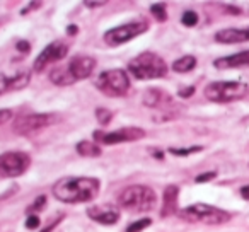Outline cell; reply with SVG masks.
I'll return each mask as SVG.
<instances>
[{"label": "cell", "instance_id": "6da1fadb", "mask_svg": "<svg viewBox=\"0 0 249 232\" xmlns=\"http://www.w3.org/2000/svg\"><path fill=\"white\" fill-rule=\"evenodd\" d=\"M101 181L90 176H67L52 188L53 196L62 203H90L99 196Z\"/></svg>", "mask_w": 249, "mask_h": 232}, {"label": "cell", "instance_id": "7a4b0ae2", "mask_svg": "<svg viewBox=\"0 0 249 232\" xmlns=\"http://www.w3.org/2000/svg\"><path fill=\"white\" fill-rule=\"evenodd\" d=\"M96 69V60L89 55H77L70 58V62L63 67H56L50 73V80L55 86L67 87L79 80H86L92 75Z\"/></svg>", "mask_w": 249, "mask_h": 232}, {"label": "cell", "instance_id": "3957f363", "mask_svg": "<svg viewBox=\"0 0 249 232\" xmlns=\"http://www.w3.org/2000/svg\"><path fill=\"white\" fill-rule=\"evenodd\" d=\"M118 207L132 214H147L154 210L157 203V195L150 186L132 184L118 193Z\"/></svg>", "mask_w": 249, "mask_h": 232}, {"label": "cell", "instance_id": "277c9868", "mask_svg": "<svg viewBox=\"0 0 249 232\" xmlns=\"http://www.w3.org/2000/svg\"><path fill=\"white\" fill-rule=\"evenodd\" d=\"M128 72L137 80L162 79L169 72V67L160 55L154 52H142L128 62Z\"/></svg>", "mask_w": 249, "mask_h": 232}, {"label": "cell", "instance_id": "5b68a950", "mask_svg": "<svg viewBox=\"0 0 249 232\" xmlns=\"http://www.w3.org/2000/svg\"><path fill=\"white\" fill-rule=\"evenodd\" d=\"M94 86L101 94L107 97H123L128 94L132 82H130L128 72L123 69L104 70L94 79Z\"/></svg>", "mask_w": 249, "mask_h": 232}, {"label": "cell", "instance_id": "8992f818", "mask_svg": "<svg viewBox=\"0 0 249 232\" xmlns=\"http://www.w3.org/2000/svg\"><path fill=\"white\" fill-rule=\"evenodd\" d=\"M179 217L191 224H205V225H222L231 220V214L213 205L195 203L190 207H184L178 212Z\"/></svg>", "mask_w": 249, "mask_h": 232}, {"label": "cell", "instance_id": "52a82bcc", "mask_svg": "<svg viewBox=\"0 0 249 232\" xmlns=\"http://www.w3.org/2000/svg\"><path fill=\"white\" fill-rule=\"evenodd\" d=\"M203 92L205 97L212 103L225 104L244 99L249 94V87L248 84L237 82V80H217L208 84Z\"/></svg>", "mask_w": 249, "mask_h": 232}, {"label": "cell", "instance_id": "ba28073f", "mask_svg": "<svg viewBox=\"0 0 249 232\" xmlns=\"http://www.w3.org/2000/svg\"><path fill=\"white\" fill-rule=\"evenodd\" d=\"M145 31H149V22L145 19H140V21H130L126 24L116 26L113 29H107L104 33V43L107 46H120L124 43L132 41L137 36L143 35Z\"/></svg>", "mask_w": 249, "mask_h": 232}, {"label": "cell", "instance_id": "9c48e42d", "mask_svg": "<svg viewBox=\"0 0 249 232\" xmlns=\"http://www.w3.org/2000/svg\"><path fill=\"white\" fill-rule=\"evenodd\" d=\"M58 122H60L58 114L31 113V114H24L21 118H16L12 126H14V132H18L19 135H31V133H38L39 130L55 125Z\"/></svg>", "mask_w": 249, "mask_h": 232}, {"label": "cell", "instance_id": "30bf717a", "mask_svg": "<svg viewBox=\"0 0 249 232\" xmlns=\"http://www.w3.org/2000/svg\"><path fill=\"white\" fill-rule=\"evenodd\" d=\"M145 130L140 126H124V128H118L113 132H101L96 130L94 132V142L104 143V145H116V143L124 142H137V140L145 139Z\"/></svg>", "mask_w": 249, "mask_h": 232}, {"label": "cell", "instance_id": "8fae6325", "mask_svg": "<svg viewBox=\"0 0 249 232\" xmlns=\"http://www.w3.org/2000/svg\"><path fill=\"white\" fill-rule=\"evenodd\" d=\"M31 167V157L26 152L11 150L0 156V176L2 178H19Z\"/></svg>", "mask_w": 249, "mask_h": 232}, {"label": "cell", "instance_id": "7c38bea8", "mask_svg": "<svg viewBox=\"0 0 249 232\" xmlns=\"http://www.w3.org/2000/svg\"><path fill=\"white\" fill-rule=\"evenodd\" d=\"M67 55H69V45H67V43H63V41L50 43V45H46L45 50L36 56L33 70H35V72H45L50 65L63 60Z\"/></svg>", "mask_w": 249, "mask_h": 232}, {"label": "cell", "instance_id": "4fadbf2b", "mask_svg": "<svg viewBox=\"0 0 249 232\" xmlns=\"http://www.w3.org/2000/svg\"><path fill=\"white\" fill-rule=\"evenodd\" d=\"M87 217L101 225H114L120 220V212L109 205H92L87 208Z\"/></svg>", "mask_w": 249, "mask_h": 232}, {"label": "cell", "instance_id": "5bb4252c", "mask_svg": "<svg viewBox=\"0 0 249 232\" xmlns=\"http://www.w3.org/2000/svg\"><path fill=\"white\" fill-rule=\"evenodd\" d=\"M31 82V72H19L16 75H4L0 73V96L11 90H21Z\"/></svg>", "mask_w": 249, "mask_h": 232}, {"label": "cell", "instance_id": "9a60e30c", "mask_svg": "<svg viewBox=\"0 0 249 232\" xmlns=\"http://www.w3.org/2000/svg\"><path fill=\"white\" fill-rule=\"evenodd\" d=\"M215 41L222 43V45H237V43H246V41H249V28L220 29V31L215 33Z\"/></svg>", "mask_w": 249, "mask_h": 232}, {"label": "cell", "instance_id": "2e32d148", "mask_svg": "<svg viewBox=\"0 0 249 232\" xmlns=\"http://www.w3.org/2000/svg\"><path fill=\"white\" fill-rule=\"evenodd\" d=\"M213 67L218 70L249 67V50H244V52L234 53V55H229V56H222V58H217L213 62Z\"/></svg>", "mask_w": 249, "mask_h": 232}, {"label": "cell", "instance_id": "e0dca14e", "mask_svg": "<svg viewBox=\"0 0 249 232\" xmlns=\"http://www.w3.org/2000/svg\"><path fill=\"white\" fill-rule=\"evenodd\" d=\"M171 104V96L166 94L162 89H157V87H150L143 94V106L147 107H162Z\"/></svg>", "mask_w": 249, "mask_h": 232}, {"label": "cell", "instance_id": "ac0fdd59", "mask_svg": "<svg viewBox=\"0 0 249 232\" xmlns=\"http://www.w3.org/2000/svg\"><path fill=\"white\" fill-rule=\"evenodd\" d=\"M178 196H179V188L176 184H169L164 190L162 200V217H169L173 214H178Z\"/></svg>", "mask_w": 249, "mask_h": 232}, {"label": "cell", "instance_id": "d6986e66", "mask_svg": "<svg viewBox=\"0 0 249 232\" xmlns=\"http://www.w3.org/2000/svg\"><path fill=\"white\" fill-rule=\"evenodd\" d=\"M75 150L80 157H99L103 154L99 143L90 142V140H82L75 145Z\"/></svg>", "mask_w": 249, "mask_h": 232}, {"label": "cell", "instance_id": "ffe728a7", "mask_svg": "<svg viewBox=\"0 0 249 232\" xmlns=\"http://www.w3.org/2000/svg\"><path fill=\"white\" fill-rule=\"evenodd\" d=\"M196 67V58L193 55H184L173 63V70L178 73H188Z\"/></svg>", "mask_w": 249, "mask_h": 232}, {"label": "cell", "instance_id": "44dd1931", "mask_svg": "<svg viewBox=\"0 0 249 232\" xmlns=\"http://www.w3.org/2000/svg\"><path fill=\"white\" fill-rule=\"evenodd\" d=\"M150 14L154 16V19L159 22H166L167 21V11L164 4H152L150 5Z\"/></svg>", "mask_w": 249, "mask_h": 232}, {"label": "cell", "instance_id": "7402d4cb", "mask_svg": "<svg viewBox=\"0 0 249 232\" xmlns=\"http://www.w3.org/2000/svg\"><path fill=\"white\" fill-rule=\"evenodd\" d=\"M150 224H152V218L143 217V218H140V220H137V222H132V224L126 227V232H142V231H145Z\"/></svg>", "mask_w": 249, "mask_h": 232}, {"label": "cell", "instance_id": "603a6c76", "mask_svg": "<svg viewBox=\"0 0 249 232\" xmlns=\"http://www.w3.org/2000/svg\"><path fill=\"white\" fill-rule=\"evenodd\" d=\"M96 118H97V123L101 126H106L111 123V118H113V113H111L107 107H97L96 109Z\"/></svg>", "mask_w": 249, "mask_h": 232}, {"label": "cell", "instance_id": "cb8c5ba5", "mask_svg": "<svg viewBox=\"0 0 249 232\" xmlns=\"http://www.w3.org/2000/svg\"><path fill=\"white\" fill-rule=\"evenodd\" d=\"M181 22H183L186 28H193L198 24V14L195 11H184L181 16Z\"/></svg>", "mask_w": 249, "mask_h": 232}, {"label": "cell", "instance_id": "d4e9b609", "mask_svg": "<svg viewBox=\"0 0 249 232\" xmlns=\"http://www.w3.org/2000/svg\"><path fill=\"white\" fill-rule=\"evenodd\" d=\"M201 149H203V147H200V145L190 147V149H174V147H171L169 154H173V156H178V157H184V156H190V154L200 152Z\"/></svg>", "mask_w": 249, "mask_h": 232}, {"label": "cell", "instance_id": "484cf974", "mask_svg": "<svg viewBox=\"0 0 249 232\" xmlns=\"http://www.w3.org/2000/svg\"><path fill=\"white\" fill-rule=\"evenodd\" d=\"M16 50L22 55H29L31 53V43L26 41V39H21V41L16 43Z\"/></svg>", "mask_w": 249, "mask_h": 232}, {"label": "cell", "instance_id": "4316f807", "mask_svg": "<svg viewBox=\"0 0 249 232\" xmlns=\"http://www.w3.org/2000/svg\"><path fill=\"white\" fill-rule=\"evenodd\" d=\"M215 178H217V173H215V171H208V173L198 174V176L195 178V181H196V183H208V181L215 179Z\"/></svg>", "mask_w": 249, "mask_h": 232}, {"label": "cell", "instance_id": "83f0119b", "mask_svg": "<svg viewBox=\"0 0 249 232\" xmlns=\"http://www.w3.org/2000/svg\"><path fill=\"white\" fill-rule=\"evenodd\" d=\"M26 227L28 229H38L39 227V217L36 214H29L26 217Z\"/></svg>", "mask_w": 249, "mask_h": 232}, {"label": "cell", "instance_id": "f1b7e54d", "mask_svg": "<svg viewBox=\"0 0 249 232\" xmlns=\"http://www.w3.org/2000/svg\"><path fill=\"white\" fill-rule=\"evenodd\" d=\"M45 207H46V196H45V195H41V196H38V198H36V200H35V203H33L31 210H35V212H41Z\"/></svg>", "mask_w": 249, "mask_h": 232}, {"label": "cell", "instance_id": "f546056e", "mask_svg": "<svg viewBox=\"0 0 249 232\" xmlns=\"http://www.w3.org/2000/svg\"><path fill=\"white\" fill-rule=\"evenodd\" d=\"M12 111L11 109H7V107H4V109H0V126L2 125H5L7 122H11L12 120Z\"/></svg>", "mask_w": 249, "mask_h": 232}, {"label": "cell", "instance_id": "4dcf8cb0", "mask_svg": "<svg viewBox=\"0 0 249 232\" xmlns=\"http://www.w3.org/2000/svg\"><path fill=\"white\" fill-rule=\"evenodd\" d=\"M62 220H63V215H60V217H56L53 222H50V224L46 225V227L43 229V231H39V232H53V231H55V229H56V225H58Z\"/></svg>", "mask_w": 249, "mask_h": 232}, {"label": "cell", "instance_id": "1f68e13d", "mask_svg": "<svg viewBox=\"0 0 249 232\" xmlns=\"http://www.w3.org/2000/svg\"><path fill=\"white\" fill-rule=\"evenodd\" d=\"M195 94V87L190 86V87H184V89H181L179 92H178V96L183 97V99H186V97H191Z\"/></svg>", "mask_w": 249, "mask_h": 232}, {"label": "cell", "instance_id": "d6a6232c", "mask_svg": "<svg viewBox=\"0 0 249 232\" xmlns=\"http://www.w3.org/2000/svg\"><path fill=\"white\" fill-rule=\"evenodd\" d=\"M106 4H107L106 0H101V2H89V0H87V2H84L86 7H104Z\"/></svg>", "mask_w": 249, "mask_h": 232}, {"label": "cell", "instance_id": "836d02e7", "mask_svg": "<svg viewBox=\"0 0 249 232\" xmlns=\"http://www.w3.org/2000/svg\"><path fill=\"white\" fill-rule=\"evenodd\" d=\"M35 7H41V2H33V4H29L28 7H26L24 11L21 12V14H22V16H24V14H28V12L35 11Z\"/></svg>", "mask_w": 249, "mask_h": 232}, {"label": "cell", "instance_id": "e575fe53", "mask_svg": "<svg viewBox=\"0 0 249 232\" xmlns=\"http://www.w3.org/2000/svg\"><path fill=\"white\" fill-rule=\"evenodd\" d=\"M239 193H241V196L244 198V200H249V184H246V186H242Z\"/></svg>", "mask_w": 249, "mask_h": 232}, {"label": "cell", "instance_id": "d590c367", "mask_svg": "<svg viewBox=\"0 0 249 232\" xmlns=\"http://www.w3.org/2000/svg\"><path fill=\"white\" fill-rule=\"evenodd\" d=\"M77 31H79V28H77V26H73V24L67 28V35H70V36H75Z\"/></svg>", "mask_w": 249, "mask_h": 232}, {"label": "cell", "instance_id": "8d00e7d4", "mask_svg": "<svg viewBox=\"0 0 249 232\" xmlns=\"http://www.w3.org/2000/svg\"><path fill=\"white\" fill-rule=\"evenodd\" d=\"M154 156H156L159 161H162V159H164V152H160V150H156V152H154Z\"/></svg>", "mask_w": 249, "mask_h": 232}]
</instances>
